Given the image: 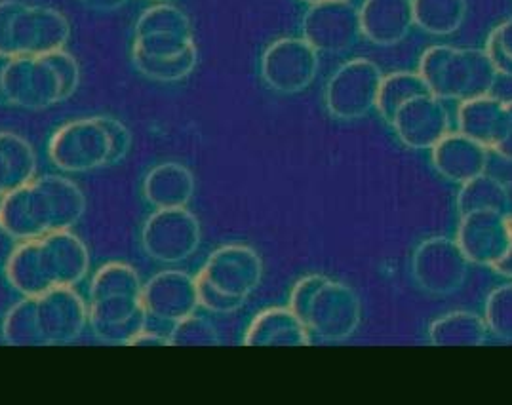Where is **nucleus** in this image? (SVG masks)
Wrapping results in <instances>:
<instances>
[{
	"label": "nucleus",
	"mask_w": 512,
	"mask_h": 405,
	"mask_svg": "<svg viewBox=\"0 0 512 405\" xmlns=\"http://www.w3.org/2000/svg\"><path fill=\"white\" fill-rule=\"evenodd\" d=\"M488 147L457 132L444 135L433 147L436 172L455 183H467L484 174L488 166Z\"/></svg>",
	"instance_id": "nucleus-8"
},
{
	"label": "nucleus",
	"mask_w": 512,
	"mask_h": 405,
	"mask_svg": "<svg viewBox=\"0 0 512 405\" xmlns=\"http://www.w3.org/2000/svg\"><path fill=\"white\" fill-rule=\"evenodd\" d=\"M484 52L499 77L512 78V18L493 27L484 44Z\"/></svg>",
	"instance_id": "nucleus-19"
},
{
	"label": "nucleus",
	"mask_w": 512,
	"mask_h": 405,
	"mask_svg": "<svg viewBox=\"0 0 512 405\" xmlns=\"http://www.w3.org/2000/svg\"><path fill=\"white\" fill-rule=\"evenodd\" d=\"M0 156L10 170L12 189L25 187L35 172V156L31 147L16 135L0 134Z\"/></svg>",
	"instance_id": "nucleus-18"
},
{
	"label": "nucleus",
	"mask_w": 512,
	"mask_h": 405,
	"mask_svg": "<svg viewBox=\"0 0 512 405\" xmlns=\"http://www.w3.org/2000/svg\"><path fill=\"white\" fill-rule=\"evenodd\" d=\"M14 56H6V54H0V105H8L6 103V96H4V73H6V67L10 63V59Z\"/></svg>",
	"instance_id": "nucleus-27"
},
{
	"label": "nucleus",
	"mask_w": 512,
	"mask_h": 405,
	"mask_svg": "<svg viewBox=\"0 0 512 405\" xmlns=\"http://www.w3.org/2000/svg\"><path fill=\"white\" fill-rule=\"evenodd\" d=\"M160 33L183 35V37L195 39L193 23L189 20V16L183 10H179L178 6H172L168 2H157L151 8H147L134 25V39L147 37V35H160Z\"/></svg>",
	"instance_id": "nucleus-14"
},
{
	"label": "nucleus",
	"mask_w": 512,
	"mask_h": 405,
	"mask_svg": "<svg viewBox=\"0 0 512 405\" xmlns=\"http://www.w3.org/2000/svg\"><path fill=\"white\" fill-rule=\"evenodd\" d=\"M40 58L46 59L52 65V69L56 71V75L60 77L63 99L71 96V94H75V90L79 88L80 80V69L77 59L73 58L67 50H60V52H54V54H48V56H40Z\"/></svg>",
	"instance_id": "nucleus-22"
},
{
	"label": "nucleus",
	"mask_w": 512,
	"mask_h": 405,
	"mask_svg": "<svg viewBox=\"0 0 512 405\" xmlns=\"http://www.w3.org/2000/svg\"><path fill=\"white\" fill-rule=\"evenodd\" d=\"M63 99L61 94L60 77L52 69V65L44 58H33L31 65V75H29V84L27 92L21 101V107L29 109H42L50 107Z\"/></svg>",
	"instance_id": "nucleus-17"
},
{
	"label": "nucleus",
	"mask_w": 512,
	"mask_h": 405,
	"mask_svg": "<svg viewBox=\"0 0 512 405\" xmlns=\"http://www.w3.org/2000/svg\"><path fill=\"white\" fill-rule=\"evenodd\" d=\"M398 139L412 149H433L450 134V118L442 101L433 94L414 97L404 103L391 120Z\"/></svg>",
	"instance_id": "nucleus-6"
},
{
	"label": "nucleus",
	"mask_w": 512,
	"mask_h": 405,
	"mask_svg": "<svg viewBox=\"0 0 512 405\" xmlns=\"http://www.w3.org/2000/svg\"><path fill=\"white\" fill-rule=\"evenodd\" d=\"M419 77L438 99H467L471 90V59L467 48L434 44L419 59Z\"/></svg>",
	"instance_id": "nucleus-5"
},
{
	"label": "nucleus",
	"mask_w": 512,
	"mask_h": 405,
	"mask_svg": "<svg viewBox=\"0 0 512 405\" xmlns=\"http://www.w3.org/2000/svg\"><path fill=\"white\" fill-rule=\"evenodd\" d=\"M425 94H431V92H429L427 84L423 82V78L419 77V73L396 71L391 75H383V80L379 84L375 109L391 124L396 111L404 103L412 101L414 97L425 96Z\"/></svg>",
	"instance_id": "nucleus-11"
},
{
	"label": "nucleus",
	"mask_w": 512,
	"mask_h": 405,
	"mask_svg": "<svg viewBox=\"0 0 512 405\" xmlns=\"http://www.w3.org/2000/svg\"><path fill=\"white\" fill-rule=\"evenodd\" d=\"M80 4L86 10H92L98 14H109V12H117L122 6H126L128 0H80Z\"/></svg>",
	"instance_id": "nucleus-25"
},
{
	"label": "nucleus",
	"mask_w": 512,
	"mask_h": 405,
	"mask_svg": "<svg viewBox=\"0 0 512 405\" xmlns=\"http://www.w3.org/2000/svg\"><path fill=\"white\" fill-rule=\"evenodd\" d=\"M469 59H471V90L469 97L488 96L497 82V71L492 65L490 58L486 56L484 48H467Z\"/></svg>",
	"instance_id": "nucleus-21"
},
{
	"label": "nucleus",
	"mask_w": 512,
	"mask_h": 405,
	"mask_svg": "<svg viewBox=\"0 0 512 405\" xmlns=\"http://www.w3.org/2000/svg\"><path fill=\"white\" fill-rule=\"evenodd\" d=\"M507 101L488 96L463 99L457 111L459 132L474 141L495 149L507 132Z\"/></svg>",
	"instance_id": "nucleus-9"
},
{
	"label": "nucleus",
	"mask_w": 512,
	"mask_h": 405,
	"mask_svg": "<svg viewBox=\"0 0 512 405\" xmlns=\"http://www.w3.org/2000/svg\"><path fill=\"white\" fill-rule=\"evenodd\" d=\"M149 2H155V4H157V2H166V0H149Z\"/></svg>",
	"instance_id": "nucleus-29"
},
{
	"label": "nucleus",
	"mask_w": 512,
	"mask_h": 405,
	"mask_svg": "<svg viewBox=\"0 0 512 405\" xmlns=\"http://www.w3.org/2000/svg\"><path fill=\"white\" fill-rule=\"evenodd\" d=\"M52 160L69 172L92 170L111 162V137L101 118L67 124L54 135Z\"/></svg>",
	"instance_id": "nucleus-4"
},
{
	"label": "nucleus",
	"mask_w": 512,
	"mask_h": 405,
	"mask_svg": "<svg viewBox=\"0 0 512 405\" xmlns=\"http://www.w3.org/2000/svg\"><path fill=\"white\" fill-rule=\"evenodd\" d=\"M507 113H509V122H507V132L503 141L493 149L497 155L512 160V101H507Z\"/></svg>",
	"instance_id": "nucleus-26"
},
{
	"label": "nucleus",
	"mask_w": 512,
	"mask_h": 405,
	"mask_svg": "<svg viewBox=\"0 0 512 405\" xmlns=\"http://www.w3.org/2000/svg\"><path fill=\"white\" fill-rule=\"evenodd\" d=\"M35 18V48L33 56H48L54 52L65 50L67 42L71 39V23L61 14L60 10L52 6H33Z\"/></svg>",
	"instance_id": "nucleus-13"
},
{
	"label": "nucleus",
	"mask_w": 512,
	"mask_h": 405,
	"mask_svg": "<svg viewBox=\"0 0 512 405\" xmlns=\"http://www.w3.org/2000/svg\"><path fill=\"white\" fill-rule=\"evenodd\" d=\"M320 54L303 37H282L263 50L259 73L278 94H299L315 82Z\"/></svg>",
	"instance_id": "nucleus-2"
},
{
	"label": "nucleus",
	"mask_w": 512,
	"mask_h": 405,
	"mask_svg": "<svg viewBox=\"0 0 512 405\" xmlns=\"http://www.w3.org/2000/svg\"><path fill=\"white\" fill-rule=\"evenodd\" d=\"M383 73L372 59L355 58L339 65L328 78L324 99L330 115L356 120L375 109Z\"/></svg>",
	"instance_id": "nucleus-1"
},
{
	"label": "nucleus",
	"mask_w": 512,
	"mask_h": 405,
	"mask_svg": "<svg viewBox=\"0 0 512 405\" xmlns=\"http://www.w3.org/2000/svg\"><path fill=\"white\" fill-rule=\"evenodd\" d=\"M132 63L136 71L149 80L179 82L195 71L198 63V46H191L187 52L176 58H151L132 48Z\"/></svg>",
	"instance_id": "nucleus-15"
},
{
	"label": "nucleus",
	"mask_w": 512,
	"mask_h": 405,
	"mask_svg": "<svg viewBox=\"0 0 512 405\" xmlns=\"http://www.w3.org/2000/svg\"><path fill=\"white\" fill-rule=\"evenodd\" d=\"M301 37L318 54H347L362 39L358 6L353 0H320L307 6L301 18Z\"/></svg>",
	"instance_id": "nucleus-3"
},
{
	"label": "nucleus",
	"mask_w": 512,
	"mask_h": 405,
	"mask_svg": "<svg viewBox=\"0 0 512 405\" xmlns=\"http://www.w3.org/2000/svg\"><path fill=\"white\" fill-rule=\"evenodd\" d=\"M195 44H197V40L193 37L160 33V35H147V37L134 39L132 48L145 56H151V58H176Z\"/></svg>",
	"instance_id": "nucleus-20"
},
{
	"label": "nucleus",
	"mask_w": 512,
	"mask_h": 405,
	"mask_svg": "<svg viewBox=\"0 0 512 405\" xmlns=\"http://www.w3.org/2000/svg\"><path fill=\"white\" fill-rule=\"evenodd\" d=\"M362 37L379 48L408 39L415 27L412 0H364L358 6Z\"/></svg>",
	"instance_id": "nucleus-7"
},
{
	"label": "nucleus",
	"mask_w": 512,
	"mask_h": 405,
	"mask_svg": "<svg viewBox=\"0 0 512 405\" xmlns=\"http://www.w3.org/2000/svg\"><path fill=\"white\" fill-rule=\"evenodd\" d=\"M25 2L21 0H0V54L14 56L12 50V27Z\"/></svg>",
	"instance_id": "nucleus-24"
},
{
	"label": "nucleus",
	"mask_w": 512,
	"mask_h": 405,
	"mask_svg": "<svg viewBox=\"0 0 512 405\" xmlns=\"http://www.w3.org/2000/svg\"><path fill=\"white\" fill-rule=\"evenodd\" d=\"M145 191L155 204L174 208L193 193V177L178 164H164L149 174Z\"/></svg>",
	"instance_id": "nucleus-12"
},
{
	"label": "nucleus",
	"mask_w": 512,
	"mask_h": 405,
	"mask_svg": "<svg viewBox=\"0 0 512 405\" xmlns=\"http://www.w3.org/2000/svg\"><path fill=\"white\" fill-rule=\"evenodd\" d=\"M414 23L427 35L450 37L469 16V0H412Z\"/></svg>",
	"instance_id": "nucleus-10"
},
{
	"label": "nucleus",
	"mask_w": 512,
	"mask_h": 405,
	"mask_svg": "<svg viewBox=\"0 0 512 405\" xmlns=\"http://www.w3.org/2000/svg\"><path fill=\"white\" fill-rule=\"evenodd\" d=\"M507 202H509V196H507L505 185L486 174L478 175L471 181L463 183V191L459 194V208L465 213L478 212V210L503 212Z\"/></svg>",
	"instance_id": "nucleus-16"
},
{
	"label": "nucleus",
	"mask_w": 512,
	"mask_h": 405,
	"mask_svg": "<svg viewBox=\"0 0 512 405\" xmlns=\"http://www.w3.org/2000/svg\"><path fill=\"white\" fill-rule=\"evenodd\" d=\"M303 4H307V6H311V4H316V2H320V0H301Z\"/></svg>",
	"instance_id": "nucleus-28"
},
{
	"label": "nucleus",
	"mask_w": 512,
	"mask_h": 405,
	"mask_svg": "<svg viewBox=\"0 0 512 405\" xmlns=\"http://www.w3.org/2000/svg\"><path fill=\"white\" fill-rule=\"evenodd\" d=\"M35 48V18L33 6L25 4L12 27V50L14 56H33Z\"/></svg>",
	"instance_id": "nucleus-23"
}]
</instances>
